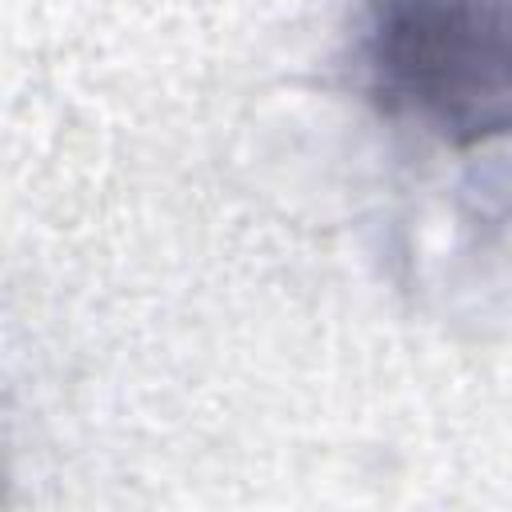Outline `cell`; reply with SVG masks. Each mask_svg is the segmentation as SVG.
<instances>
[{
    "label": "cell",
    "instance_id": "obj_1",
    "mask_svg": "<svg viewBox=\"0 0 512 512\" xmlns=\"http://www.w3.org/2000/svg\"><path fill=\"white\" fill-rule=\"evenodd\" d=\"M348 64L380 116L448 148L512 136V0H364Z\"/></svg>",
    "mask_w": 512,
    "mask_h": 512
}]
</instances>
